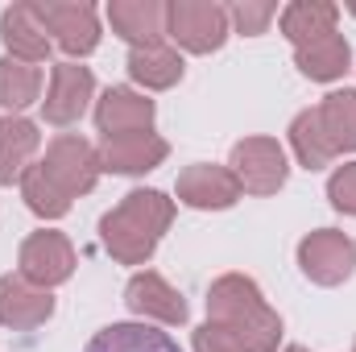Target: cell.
<instances>
[{
	"instance_id": "cell-1",
	"label": "cell",
	"mask_w": 356,
	"mask_h": 352,
	"mask_svg": "<svg viewBox=\"0 0 356 352\" xmlns=\"http://www.w3.org/2000/svg\"><path fill=\"white\" fill-rule=\"evenodd\" d=\"M170 220H175V199H166L162 191H129L104 216L99 237H104V249L120 265H141L154 257Z\"/></svg>"
},
{
	"instance_id": "cell-2",
	"label": "cell",
	"mask_w": 356,
	"mask_h": 352,
	"mask_svg": "<svg viewBox=\"0 0 356 352\" xmlns=\"http://www.w3.org/2000/svg\"><path fill=\"white\" fill-rule=\"evenodd\" d=\"M207 315L211 323L228 328L245 352H273L282 340V319L245 273H224L207 290Z\"/></svg>"
},
{
	"instance_id": "cell-3",
	"label": "cell",
	"mask_w": 356,
	"mask_h": 352,
	"mask_svg": "<svg viewBox=\"0 0 356 352\" xmlns=\"http://www.w3.org/2000/svg\"><path fill=\"white\" fill-rule=\"evenodd\" d=\"M166 33L191 54H211L228 42V8L216 0H170Z\"/></svg>"
},
{
	"instance_id": "cell-4",
	"label": "cell",
	"mask_w": 356,
	"mask_h": 352,
	"mask_svg": "<svg viewBox=\"0 0 356 352\" xmlns=\"http://www.w3.org/2000/svg\"><path fill=\"white\" fill-rule=\"evenodd\" d=\"M298 265L315 286H340L348 282L356 269V245L353 237L336 232V228H319L298 245Z\"/></svg>"
},
{
	"instance_id": "cell-5",
	"label": "cell",
	"mask_w": 356,
	"mask_h": 352,
	"mask_svg": "<svg viewBox=\"0 0 356 352\" xmlns=\"http://www.w3.org/2000/svg\"><path fill=\"white\" fill-rule=\"evenodd\" d=\"M232 175L249 195H273L286 182V154L273 137H245L232 150Z\"/></svg>"
},
{
	"instance_id": "cell-6",
	"label": "cell",
	"mask_w": 356,
	"mask_h": 352,
	"mask_svg": "<svg viewBox=\"0 0 356 352\" xmlns=\"http://www.w3.org/2000/svg\"><path fill=\"white\" fill-rule=\"evenodd\" d=\"M42 166H46V175L58 182V191L67 199H75V195H88L91 186H95V178H99V154L91 150L83 137L67 133V137L50 141Z\"/></svg>"
},
{
	"instance_id": "cell-7",
	"label": "cell",
	"mask_w": 356,
	"mask_h": 352,
	"mask_svg": "<svg viewBox=\"0 0 356 352\" xmlns=\"http://www.w3.org/2000/svg\"><path fill=\"white\" fill-rule=\"evenodd\" d=\"M17 265H21L25 282L50 290V286H63L75 273V249L63 232H33V237H25Z\"/></svg>"
},
{
	"instance_id": "cell-8",
	"label": "cell",
	"mask_w": 356,
	"mask_h": 352,
	"mask_svg": "<svg viewBox=\"0 0 356 352\" xmlns=\"http://www.w3.org/2000/svg\"><path fill=\"white\" fill-rule=\"evenodd\" d=\"M38 13H42L46 29L54 33V42L71 58L91 54L99 46V17L88 0H46V4H38Z\"/></svg>"
},
{
	"instance_id": "cell-9",
	"label": "cell",
	"mask_w": 356,
	"mask_h": 352,
	"mask_svg": "<svg viewBox=\"0 0 356 352\" xmlns=\"http://www.w3.org/2000/svg\"><path fill=\"white\" fill-rule=\"evenodd\" d=\"M95 91V79H91L88 67L79 63H58L50 71V91L42 99V112L50 125H75L83 112H88V99Z\"/></svg>"
},
{
	"instance_id": "cell-10",
	"label": "cell",
	"mask_w": 356,
	"mask_h": 352,
	"mask_svg": "<svg viewBox=\"0 0 356 352\" xmlns=\"http://www.w3.org/2000/svg\"><path fill=\"white\" fill-rule=\"evenodd\" d=\"M54 315V298L50 290L25 282L21 273H4L0 278V323L13 332H33Z\"/></svg>"
},
{
	"instance_id": "cell-11",
	"label": "cell",
	"mask_w": 356,
	"mask_h": 352,
	"mask_svg": "<svg viewBox=\"0 0 356 352\" xmlns=\"http://www.w3.org/2000/svg\"><path fill=\"white\" fill-rule=\"evenodd\" d=\"M178 199L186 207H199V211H224L241 199V182L228 166H207V162H195L178 175Z\"/></svg>"
},
{
	"instance_id": "cell-12",
	"label": "cell",
	"mask_w": 356,
	"mask_h": 352,
	"mask_svg": "<svg viewBox=\"0 0 356 352\" xmlns=\"http://www.w3.org/2000/svg\"><path fill=\"white\" fill-rule=\"evenodd\" d=\"M99 154V170H112V175H145V170H158L170 154V145L154 133H129V137H104V145L95 150Z\"/></svg>"
},
{
	"instance_id": "cell-13",
	"label": "cell",
	"mask_w": 356,
	"mask_h": 352,
	"mask_svg": "<svg viewBox=\"0 0 356 352\" xmlns=\"http://www.w3.org/2000/svg\"><path fill=\"white\" fill-rule=\"evenodd\" d=\"M124 303H129V311L141 315V319H158V323H182V319H186V303H182V294H178L162 273H154V269L129 278V286H124Z\"/></svg>"
},
{
	"instance_id": "cell-14",
	"label": "cell",
	"mask_w": 356,
	"mask_h": 352,
	"mask_svg": "<svg viewBox=\"0 0 356 352\" xmlns=\"http://www.w3.org/2000/svg\"><path fill=\"white\" fill-rule=\"evenodd\" d=\"M95 125L104 137H129V133H149L154 125V99L137 95L129 88H108L95 104Z\"/></svg>"
},
{
	"instance_id": "cell-15",
	"label": "cell",
	"mask_w": 356,
	"mask_h": 352,
	"mask_svg": "<svg viewBox=\"0 0 356 352\" xmlns=\"http://www.w3.org/2000/svg\"><path fill=\"white\" fill-rule=\"evenodd\" d=\"M0 38L8 46V58H21V63H33L38 67L50 54V29H46L38 4H13V8H4Z\"/></svg>"
},
{
	"instance_id": "cell-16",
	"label": "cell",
	"mask_w": 356,
	"mask_h": 352,
	"mask_svg": "<svg viewBox=\"0 0 356 352\" xmlns=\"http://www.w3.org/2000/svg\"><path fill=\"white\" fill-rule=\"evenodd\" d=\"M108 21H112V29H116L124 42L149 46V42H162L166 4H158V0H112V4H108Z\"/></svg>"
},
{
	"instance_id": "cell-17",
	"label": "cell",
	"mask_w": 356,
	"mask_h": 352,
	"mask_svg": "<svg viewBox=\"0 0 356 352\" xmlns=\"http://www.w3.org/2000/svg\"><path fill=\"white\" fill-rule=\"evenodd\" d=\"M38 145H42V133L33 120L0 116V186H8L13 178H25V170L33 166Z\"/></svg>"
},
{
	"instance_id": "cell-18",
	"label": "cell",
	"mask_w": 356,
	"mask_h": 352,
	"mask_svg": "<svg viewBox=\"0 0 356 352\" xmlns=\"http://www.w3.org/2000/svg\"><path fill=\"white\" fill-rule=\"evenodd\" d=\"M336 17H340V8L327 0H294L282 8V33L298 50V46H311V42L336 33Z\"/></svg>"
},
{
	"instance_id": "cell-19",
	"label": "cell",
	"mask_w": 356,
	"mask_h": 352,
	"mask_svg": "<svg viewBox=\"0 0 356 352\" xmlns=\"http://www.w3.org/2000/svg\"><path fill=\"white\" fill-rule=\"evenodd\" d=\"M83 352H182L175 336L145 328V323H112L104 332H95Z\"/></svg>"
},
{
	"instance_id": "cell-20",
	"label": "cell",
	"mask_w": 356,
	"mask_h": 352,
	"mask_svg": "<svg viewBox=\"0 0 356 352\" xmlns=\"http://www.w3.org/2000/svg\"><path fill=\"white\" fill-rule=\"evenodd\" d=\"M129 75H133L141 88L166 91L182 79V58H178V50H170L166 42L133 46V50H129Z\"/></svg>"
},
{
	"instance_id": "cell-21",
	"label": "cell",
	"mask_w": 356,
	"mask_h": 352,
	"mask_svg": "<svg viewBox=\"0 0 356 352\" xmlns=\"http://www.w3.org/2000/svg\"><path fill=\"white\" fill-rule=\"evenodd\" d=\"M294 63H298V71H302L307 79L332 83V79H340V75L348 71L353 50H348V42H344L340 33H327V38H319V42H311V46H298V50H294Z\"/></svg>"
},
{
	"instance_id": "cell-22",
	"label": "cell",
	"mask_w": 356,
	"mask_h": 352,
	"mask_svg": "<svg viewBox=\"0 0 356 352\" xmlns=\"http://www.w3.org/2000/svg\"><path fill=\"white\" fill-rule=\"evenodd\" d=\"M323 137L336 154H353L356 150V91H332L323 95V104L315 108Z\"/></svg>"
},
{
	"instance_id": "cell-23",
	"label": "cell",
	"mask_w": 356,
	"mask_h": 352,
	"mask_svg": "<svg viewBox=\"0 0 356 352\" xmlns=\"http://www.w3.org/2000/svg\"><path fill=\"white\" fill-rule=\"evenodd\" d=\"M42 95V71L33 63H21V58H0V108H29L33 99Z\"/></svg>"
},
{
	"instance_id": "cell-24",
	"label": "cell",
	"mask_w": 356,
	"mask_h": 352,
	"mask_svg": "<svg viewBox=\"0 0 356 352\" xmlns=\"http://www.w3.org/2000/svg\"><path fill=\"white\" fill-rule=\"evenodd\" d=\"M290 145H294V154H298V162H302L307 170H323V166L336 158V150H332L327 137H323V125H319V112H315V108H307V112L294 116V125H290Z\"/></svg>"
},
{
	"instance_id": "cell-25",
	"label": "cell",
	"mask_w": 356,
	"mask_h": 352,
	"mask_svg": "<svg viewBox=\"0 0 356 352\" xmlns=\"http://www.w3.org/2000/svg\"><path fill=\"white\" fill-rule=\"evenodd\" d=\"M21 199H25V207H29L33 216H42V220H63V216L71 211V199L58 191V182L46 175L42 162L25 170V178H21Z\"/></svg>"
},
{
	"instance_id": "cell-26",
	"label": "cell",
	"mask_w": 356,
	"mask_h": 352,
	"mask_svg": "<svg viewBox=\"0 0 356 352\" xmlns=\"http://www.w3.org/2000/svg\"><path fill=\"white\" fill-rule=\"evenodd\" d=\"M273 17H277V4H269V0H241V4L228 8V21H232L241 33H249V38L266 33V25Z\"/></svg>"
},
{
	"instance_id": "cell-27",
	"label": "cell",
	"mask_w": 356,
	"mask_h": 352,
	"mask_svg": "<svg viewBox=\"0 0 356 352\" xmlns=\"http://www.w3.org/2000/svg\"><path fill=\"white\" fill-rule=\"evenodd\" d=\"M327 199H332V207H336V211L356 216V162L340 166L336 175L327 178Z\"/></svg>"
},
{
	"instance_id": "cell-28",
	"label": "cell",
	"mask_w": 356,
	"mask_h": 352,
	"mask_svg": "<svg viewBox=\"0 0 356 352\" xmlns=\"http://www.w3.org/2000/svg\"><path fill=\"white\" fill-rule=\"evenodd\" d=\"M195 352H245L241 349V340L228 332V328H220V323H203L199 332H195Z\"/></svg>"
},
{
	"instance_id": "cell-29",
	"label": "cell",
	"mask_w": 356,
	"mask_h": 352,
	"mask_svg": "<svg viewBox=\"0 0 356 352\" xmlns=\"http://www.w3.org/2000/svg\"><path fill=\"white\" fill-rule=\"evenodd\" d=\"M286 352H307V349H298V344H290V349H286Z\"/></svg>"
},
{
	"instance_id": "cell-30",
	"label": "cell",
	"mask_w": 356,
	"mask_h": 352,
	"mask_svg": "<svg viewBox=\"0 0 356 352\" xmlns=\"http://www.w3.org/2000/svg\"><path fill=\"white\" fill-rule=\"evenodd\" d=\"M348 8H353V13H356V0H353V4H348Z\"/></svg>"
},
{
	"instance_id": "cell-31",
	"label": "cell",
	"mask_w": 356,
	"mask_h": 352,
	"mask_svg": "<svg viewBox=\"0 0 356 352\" xmlns=\"http://www.w3.org/2000/svg\"><path fill=\"white\" fill-rule=\"evenodd\" d=\"M353 352H356V349H353Z\"/></svg>"
}]
</instances>
